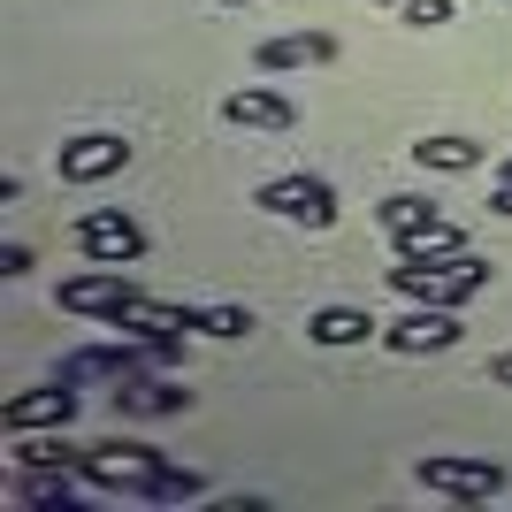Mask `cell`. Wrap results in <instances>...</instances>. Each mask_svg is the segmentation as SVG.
<instances>
[{"mask_svg": "<svg viewBox=\"0 0 512 512\" xmlns=\"http://www.w3.org/2000/svg\"><path fill=\"white\" fill-rule=\"evenodd\" d=\"M8 459H16L23 474H69V467H77V459H85V444H69L62 428H54V436H39V428H23Z\"/></svg>", "mask_w": 512, "mask_h": 512, "instance_id": "obj_14", "label": "cell"}, {"mask_svg": "<svg viewBox=\"0 0 512 512\" xmlns=\"http://www.w3.org/2000/svg\"><path fill=\"white\" fill-rule=\"evenodd\" d=\"M115 413H130V421H161V413H192V390L176 383V375H123L115 383Z\"/></svg>", "mask_w": 512, "mask_h": 512, "instance_id": "obj_10", "label": "cell"}, {"mask_svg": "<svg viewBox=\"0 0 512 512\" xmlns=\"http://www.w3.org/2000/svg\"><path fill=\"white\" fill-rule=\"evenodd\" d=\"M390 8H398V0H390Z\"/></svg>", "mask_w": 512, "mask_h": 512, "instance_id": "obj_27", "label": "cell"}, {"mask_svg": "<svg viewBox=\"0 0 512 512\" xmlns=\"http://www.w3.org/2000/svg\"><path fill=\"white\" fill-rule=\"evenodd\" d=\"M192 497H207V474L161 467V474H153V490H146V505H192Z\"/></svg>", "mask_w": 512, "mask_h": 512, "instance_id": "obj_19", "label": "cell"}, {"mask_svg": "<svg viewBox=\"0 0 512 512\" xmlns=\"http://www.w3.org/2000/svg\"><path fill=\"white\" fill-rule=\"evenodd\" d=\"M222 123H237V130H291L299 107L283 100L276 85H237L230 100H222Z\"/></svg>", "mask_w": 512, "mask_h": 512, "instance_id": "obj_12", "label": "cell"}, {"mask_svg": "<svg viewBox=\"0 0 512 512\" xmlns=\"http://www.w3.org/2000/svg\"><path fill=\"white\" fill-rule=\"evenodd\" d=\"M69 237H77V253H85V260H107V268H130V260H146V230H138L123 207H85Z\"/></svg>", "mask_w": 512, "mask_h": 512, "instance_id": "obj_4", "label": "cell"}, {"mask_svg": "<svg viewBox=\"0 0 512 512\" xmlns=\"http://www.w3.org/2000/svg\"><path fill=\"white\" fill-rule=\"evenodd\" d=\"M0 276H31V245H0Z\"/></svg>", "mask_w": 512, "mask_h": 512, "instance_id": "obj_22", "label": "cell"}, {"mask_svg": "<svg viewBox=\"0 0 512 512\" xmlns=\"http://www.w3.org/2000/svg\"><path fill=\"white\" fill-rule=\"evenodd\" d=\"M222 8H260V0H222Z\"/></svg>", "mask_w": 512, "mask_h": 512, "instance_id": "obj_25", "label": "cell"}, {"mask_svg": "<svg viewBox=\"0 0 512 512\" xmlns=\"http://www.w3.org/2000/svg\"><path fill=\"white\" fill-rule=\"evenodd\" d=\"M321 62H337V39H329V31H283V39H260V54H253L260 77H283V69H321Z\"/></svg>", "mask_w": 512, "mask_h": 512, "instance_id": "obj_11", "label": "cell"}, {"mask_svg": "<svg viewBox=\"0 0 512 512\" xmlns=\"http://www.w3.org/2000/svg\"><path fill=\"white\" fill-rule=\"evenodd\" d=\"M77 421V390H69V375L62 383H46V390H16L8 406H0V428L8 436H23V428H69Z\"/></svg>", "mask_w": 512, "mask_h": 512, "instance_id": "obj_9", "label": "cell"}, {"mask_svg": "<svg viewBox=\"0 0 512 512\" xmlns=\"http://www.w3.org/2000/svg\"><path fill=\"white\" fill-rule=\"evenodd\" d=\"M497 176H505V184H512V161H505V169H497Z\"/></svg>", "mask_w": 512, "mask_h": 512, "instance_id": "obj_26", "label": "cell"}, {"mask_svg": "<svg viewBox=\"0 0 512 512\" xmlns=\"http://www.w3.org/2000/svg\"><path fill=\"white\" fill-rule=\"evenodd\" d=\"M23 505H39V512H85V497L69 490V474H23Z\"/></svg>", "mask_w": 512, "mask_h": 512, "instance_id": "obj_18", "label": "cell"}, {"mask_svg": "<svg viewBox=\"0 0 512 512\" xmlns=\"http://www.w3.org/2000/svg\"><path fill=\"white\" fill-rule=\"evenodd\" d=\"M413 161H421L428 176H467V169H482V146H474V138H459V130H444V138H421V146H413Z\"/></svg>", "mask_w": 512, "mask_h": 512, "instance_id": "obj_15", "label": "cell"}, {"mask_svg": "<svg viewBox=\"0 0 512 512\" xmlns=\"http://www.w3.org/2000/svg\"><path fill=\"white\" fill-rule=\"evenodd\" d=\"M490 214H505V222H512V184H505V176H497V192H490Z\"/></svg>", "mask_w": 512, "mask_h": 512, "instance_id": "obj_24", "label": "cell"}, {"mask_svg": "<svg viewBox=\"0 0 512 512\" xmlns=\"http://www.w3.org/2000/svg\"><path fill=\"white\" fill-rule=\"evenodd\" d=\"M169 467L153 444H92L85 459H77V474H85L92 490H123V497H138L146 505V490H153V474Z\"/></svg>", "mask_w": 512, "mask_h": 512, "instance_id": "obj_3", "label": "cell"}, {"mask_svg": "<svg viewBox=\"0 0 512 512\" xmlns=\"http://www.w3.org/2000/svg\"><path fill=\"white\" fill-rule=\"evenodd\" d=\"M54 169H62V184H107V176L130 169V146L115 130H85V138H69V146L54 153Z\"/></svg>", "mask_w": 512, "mask_h": 512, "instance_id": "obj_8", "label": "cell"}, {"mask_svg": "<svg viewBox=\"0 0 512 512\" xmlns=\"http://www.w3.org/2000/svg\"><path fill=\"white\" fill-rule=\"evenodd\" d=\"M490 383H497V390H512V352H497V360H490Z\"/></svg>", "mask_w": 512, "mask_h": 512, "instance_id": "obj_23", "label": "cell"}, {"mask_svg": "<svg viewBox=\"0 0 512 512\" xmlns=\"http://www.w3.org/2000/svg\"><path fill=\"white\" fill-rule=\"evenodd\" d=\"M306 337H314V344H329V352H344V344L383 337V321L367 314V306H321V314H306Z\"/></svg>", "mask_w": 512, "mask_h": 512, "instance_id": "obj_13", "label": "cell"}, {"mask_svg": "<svg viewBox=\"0 0 512 512\" xmlns=\"http://www.w3.org/2000/svg\"><path fill=\"white\" fill-rule=\"evenodd\" d=\"M207 337H253V306H199Z\"/></svg>", "mask_w": 512, "mask_h": 512, "instance_id": "obj_20", "label": "cell"}, {"mask_svg": "<svg viewBox=\"0 0 512 512\" xmlns=\"http://www.w3.org/2000/svg\"><path fill=\"white\" fill-rule=\"evenodd\" d=\"M390 283H398L413 306H467V299L490 291V268H482L474 253H459V260H398Z\"/></svg>", "mask_w": 512, "mask_h": 512, "instance_id": "obj_1", "label": "cell"}, {"mask_svg": "<svg viewBox=\"0 0 512 512\" xmlns=\"http://www.w3.org/2000/svg\"><path fill=\"white\" fill-rule=\"evenodd\" d=\"M375 222H383L390 237H406V230H421V222H436V199L428 192H390L383 207H375Z\"/></svg>", "mask_w": 512, "mask_h": 512, "instance_id": "obj_17", "label": "cell"}, {"mask_svg": "<svg viewBox=\"0 0 512 512\" xmlns=\"http://www.w3.org/2000/svg\"><path fill=\"white\" fill-rule=\"evenodd\" d=\"M467 337V321H459V306H413V314L383 321V344L390 352H451V344Z\"/></svg>", "mask_w": 512, "mask_h": 512, "instance_id": "obj_7", "label": "cell"}, {"mask_svg": "<svg viewBox=\"0 0 512 512\" xmlns=\"http://www.w3.org/2000/svg\"><path fill=\"white\" fill-rule=\"evenodd\" d=\"M398 16H406V23H421V31H428V23H451L459 8H451V0H398Z\"/></svg>", "mask_w": 512, "mask_h": 512, "instance_id": "obj_21", "label": "cell"}, {"mask_svg": "<svg viewBox=\"0 0 512 512\" xmlns=\"http://www.w3.org/2000/svg\"><path fill=\"white\" fill-rule=\"evenodd\" d=\"M413 482L436 497H459V505H482V497L505 490V467L497 459H467V451H428V459H413Z\"/></svg>", "mask_w": 512, "mask_h": 512, "instance_id": "obj_2", "label": "cell"}, {"mask_svg": "<svg viewBox=\"0 0 512 512\" xmlns=\"http://www.w3.org/2000/svg\"><path fill=\"white\" fill-rule=\"evenodd\" d=\"M459 253H467V230H459V222H444V214L398 237V260H459Z\"/></svg>", "mask_w": 512, "mask_h": 512, "instance_id": "obj_16", "label": "cell"}, {"mask_svg": "<svg viewBox=\"0 0 512 512\" xmlns=\"http://www.w3.org/2000/svg\"><path fill=\"white\" fill-rule=\"evenodd\" d=\"M54 299H62V314H85V321H123L130 306L146 299V291H138V283L123 276V268H92V276H69L62 291H54Z\"/></svg>", "mask_w": 512, "mask_h": 512, "instance_id": "obj_5", "label": "cell"}, {"mask_svg": "<svg viewBox=\"0 0 512 512\" xmlns=\"http://www.w3.org/2000/svg\"><path fill=\"white\" fill-rule=\"evenodd\" d=\"M253 207L283 214V222H306V230H329V222H337V192H329L321 176H268L253 192Z\"/></svg>", "mask_w": 512, "mask_h": 512, "instance_id": "obj_6", "label": "cell"}]
</instances>
